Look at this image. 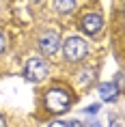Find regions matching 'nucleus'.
Instances as JSON below:
<instances>
[{
	"label": "nucleus",
	"mask_w": 125,
	"mask_h": 127,
	"mask_svg": "<svg viewBox=\"0 0 125 127\" xmlns=\"http://www.w3.org/2000/svg\"><path fill=\"white\" fill-rule=\"evenodd\" d=\"M58 45H60V37L56 32H43L41 34V39H39V50L43 54H54L56 50H58Z\"/></svg>",
	"instance_id": "4"
},
{
	"label": "nucleus",
	"mask_w": 125,
	"mask_h": 127,
	"mask_svg": "<svg viewBox=\"0 0 125 127\" xmlns=\"http://www.w3.org/2000/svg\"><path fill=\"white\" fill-rule=\"evenodd\" d=\"M24 75H26V80H30V82H41V80L47 75V65H45V60H41V58H30V60L26 63V67H24Z\"/></svg>",
	"instance_id": "3"
},
{
	"label": "nucleus",
	"mask_w": 125,
	"mask_h": 127,
	"mask_svg": "<svg viewBox=\"0 0 125 127\" xmlns=\"http://www.w3.org/2000/svg\"><path fill=\"white\" fill-rule=\"evenodd\" d=\"M0 127H4V119H2V114H0Z\"/></svg>",
	"instance_id": "12"
},
{
	"label": "nucleus",
	"mask_w": 125,
	"mask_h": 127,
	"mask_svg": "<svg viewBox=\"0 0 125 127\" xmlns=\"http://www.w3.org/2000/svg\"><path fill=\"white\" fill-rule=\"evenodd\" d=\"M50 127H67V123H65V121H54Z\"/></svg>",
	"instance_id": "9"
},
{
	"label": "nucleus",
	"mask_w": 125,
	"mask_h": 127,
	"mask_svg": "<svg viewBox=\"0 0 125 127\" xmlns=\"http://www.w3.org/2000/svg\"><path fill=\"white\" fill-rule=\"evenodd\" d=\"M99 97L101 101H114L119 97V88L114 86V82H106L99 86Z\"/></svg>",
	"instance_id": "6"
},
{
	"label": "nucleus",
	"mask_w": 125,
	"mask_h": 127,
	"mask_svg": "<svg viewBox=\"0 0 125 127\" xmlns=\"http://www.w3.org/2000/svg\"><path fill=\"white\" fill-rule=\"evenodd\" d=\"M4 45H7V41H4V37H2V34H0V52H2V50H4Z\"/></svg>",
	"instance_id": "10"
},
{
	"label": "nucleus",
	"mask_w": 125,
	"mask_h": 127,
	"mask_svg": "<svg viewBox=\"0 0 125 127\" xmlns=\"http://www.w3.org/2000/svg\"><path fill=\"white\" fill-rule=\"evenodd\" d=\"M69 103H71V97H69L67 91H58V88H54V91H50V93L45 95V106H47V110L54 112V114L65 112L67 108H69Z\"/></svg>",
	"instance_id": "1"
},
{
	"label": "nucleus",
	"mask_w": 125,
	"mask_h": 127,
	"mask_svg": "<svg viewBox=\"0 0 125 127\" xmlns=\"http://www.w3.org/2000/svg\"><path fill=\"white\" fill-rule=\"evenodd\" d=\"M97 110H99V106H88L86 108V114H95Z\"/></svg>",
	"instance_id": "8"
},
{
	"label": "nucleus",
	"mask_w": 125,
	"mask_h": 127,
	"mask_svg": "<svg viewBox=\"0 0 125 127\" xmlns=\"http://www.w3.org/2000/svg\"><path fill=\"white\" fill-rule=\"evenodd\" d=\"M73 7H76V0H56V9L60 13H69L73 11Z\"/></svg>",
	"instance_id": "7"
},
{
	"label": "nucleus",
	"mask_w": 125,
	"mask_h": 127,
	"mask_svg": "<svg viewBox=\"0 0 125 127\" xmlns=\"http://www.w3.org/2000/svg\"><path fill=\"white\" fill-rule=\"evenodd\" d=\"M104 26V20H101V15L99 13H86L82 17V28H84L86 34H97Z\"/></svg>",
	"instance_id": "5"
},
{
	"label": "nucleus",
	"mask_w": 125,
	"mask_h": 127,
	"mask_svg": "<svg viewBox=\"0 0 125 127\" xmlns=\"http://www.w3.org/2000/svg\"><path fill=\"white\" fill-rule=\"evenodd\" d=\"M63 50H65V56L69 60H82L86 56V52H88V45H86L84 39H80V37H69V39L65 41V45H63Z\"/></svg>",
	"instance_id": "2"
},
{
	"label": "nucleus",
	"mask_w": 125,
	"mask_h": 127,
	"mask_svg": "<svg viewBox=\"0 0 125 127\" xmlns=\"http://www.w3.org/2000/svg\"><path fill=\"white\" fill-rule=\"evenodd\" d=\"M88 127H101L99 123H88Z\"/></svg>",
	"instance_id": "11"
},
{
	"label": "nucleus",
	"mask_w": 125,
	"mask_h": 127,
	"mask_svg": "<svg viewBox=\"0 0 125 127\" xmlns=\"http://www.w3.org/2000/svg\"><path fill=\"white\" fill-rule=\"evenodd\" d=\"M71 127H82V125H80V123H71Z\"/></svg>",
	"instance_id": "13"
}]
</instances>
